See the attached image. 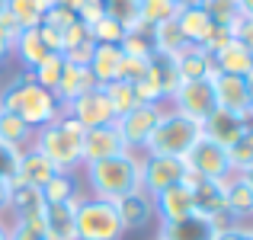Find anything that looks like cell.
I'll return each mask as SVG.
<instances>
[{"instance_id": "35", "label": "cell", "mask_w": 253, "mask_h": 240, "mask_svg": "<svg viewBox=\"0 0 253 240\" xmlns=\"http://www.w3.org/2000/svg\"><path fill=\"white\" fill-rule=\"evenodd\" d=\"M228 160H231V170L234 173H244L253 166V125H247L241 131V138L228 148Z\"/></svg>"}, {"instance_id": "36", "label": "cell", "mask_w": 253, "mask_h": 240, "mask_svg": "<svg viewBox=\"0 0 253 240\" xmlns=\"http://www.w3.org/2000/svg\"><path fill=\"white\" fill-rule=\"evenodd\" d=\"M125 36H128V29H125L119 19H112V16H99L96 23L90 26V39L96 45H122Z\"/></svg>"}, {"instance_id": "40", "label": "cell", "mask_w": 253, "mask_h": 240, "mask_svg": "<svg viewBox=\"0 0 253 240\" xmlns=\"http://www.w3.org/2000/svg\"><path fill=\"white\" fill-rule=\"evenodd\" d=\"M10 240H48L42 218H16L10 224Z\"/></svg>"}, {"instance_id": "15", "label": "cell", "mask_w": 253, "mask_h": 240, "mask_svg": "<svg viewBox=\"0 0 253 240\" xmlns=\"http://www.w3.org/2000/svg\"><path fill=\"white\" fill-rule=\"evenodd\" d=\"M122 151H125V144H122V138H119L116 125H99V128H86L84 131V141H81L84 163L116 157V154H122Z\"/></svg>"}, {"instance_id": "32", "label": "cell", "mask_w": 253, "mask_h": 240, "mask_svg": "<svg viewBox=\"0 0 253 240\" xmlns=\"http://www.w3.org/2000/svg\"><path fill=\"white\" fill-rule=\"evenodd\" d=\"M32 135H36V131H32L19 116H13V112H0V141H6V144H13V148L23 151V148L32 144Z\"/></svg>"}, {"instance_id": "9", "label": "cell", "mask_w": 253, "mask_h": 240, "mask_svg": "<svg viewBox=\"0 0 253 240\" xmlns=\"http://www.w3.org/2000/svg\"><path fill=\"white\" fill-rule=\"evenodd\" d=\"M189 176V166L183 157H148L141 154V192L151 199L164 192L167 186H176Z\"/></svg>"}, {"instance_id": "4", "label": "cell", "mask_w": 253, "mask_h": 240, "mask_svg": "<svg viewBox=\"0 0 253 240\" xmlns=\"http://www.w3.org/2000/svg\"><path fill=\"white\" fill-rule=\"evenodd\" d=\"M202 138V125L192 119L179 116V112L164 109L161 122H157L154 135H151L144 154L148 157H186L192 151V144Z\"/></svg>"}, {"instance_id": "23", "label": "cell", "mask_w": 253, "mask_h": 240, "mask_svg": "<svg viewBox=\"0 0 253 240\" xmlns=\"http://www.w3.org/2000/svg\"><path fill=\"white\" fill-rule=\"evenodd\" d=\"M148 74H151V80L157 83L164 103H170L173 93L183 86V77H179V68H176V58H170V55H157V51H154V55H151Z\"/></svg>"}, {"instance_id": "18", "label": "cell", "mask_w": 253, "mask_h": 240, "mask_svg": "<svg viewBox=\"0 0 253 240\" xmlns=\"http://www.w3.org/2000/svg\"><path fill=\"white\" fill-rule=\"evenodd\" d=\"M116 211H119V221H122V231H141L154 218V199L141 189L128 192L125 199L116 202Z\"/></svg>"}, {"instance_id": "2", "label": "cell", "mask_w": 253, "mask_h": 240, "mask_svg": "<svg viewBox=\"0 0 253 240\" xmlns=\"http://www.w3.org/2000/svg\"><path fill=\"white\" fill-rule=\"evenodd\" d=\"M84 166H86V183H90L96 199L119 202L128 192L141 189V154L122 151L116 157L93 160V163H84Z\"/></svg>"}, {"instance_id": "25", "label": "cell", "mask_w": 253, "mask_h": 240, "mask_svg": "<svg viewBox=\"0 0 253 240\" xmlns=\"http://www.w3.org/2000/svg\"><path fill=\"white\" fill-rule=\"evenodd\" d=\"M16 218H42L45 211V199H42V189H36V186L29 183H13V192H10V208Z\"/></svg>"}, {"instance_id": "24", "label": "cell", "mask_w": 253, "mask_h": 240, "mask_svg": "<svg viewBox=\"0 0 253 240\" xmlns=\"http://www.w3.org/2000/svg\"><path fill=\"white\" fill-rule=\"evenodd\" d=\"M176 68L183 80H209L215 74V58L202 45H189L183 55H176Z\"/></svg>"}, {"instance_id": "42", "label": "cell", "mask_w": 253, "mask_h": 240, "mask_svg": "<svg viewBox=\"0 0 253 240\" xmlns=\"http://www.w3.org/2000/svg\"><path fill=\"white\" fill-rule=\"evenodd\" d=\"M148 68H151V58H131V55H122V74H119V80L138 83L141 77H148Z\"/></svg>"}, {"instance_id": "50", "label": "cell", "mask_w": 253, "mask_h": 240, "mask_svg": "<svg viewBox=\"0 0 253 240\" xmlns=\"http://www.w3.org/2000/svg\"><path fill=\"white\" fill-rule=\"evenodd\" d=\"M0 240H10V224L0 218Z\"/></svg>"}, {"instance_id": "54", "label": "cell", "mask_w": 253, "mask_h": 240, "mask_svg": "<svg viewBox=\"0 0 253 240\" xmlns=\"http://www.w3.org/2000/svg\"><path fill=\"white\" fill-rule=\"evenodd\" d=\"M247 86H250V93H253V68H250V74H247Z\"/></svg>"}, {"instance_id": "14", "label": "cell", "mask_w": 253, "mask_h": 240, "mask_svg": "<svg viewBox=\"0 0 253 240\" xmlns=\"http://www.w3.org/2000/svg\"><path fill=\"white\" fill-rule=\"evenodd\" d=\"M247 125H253V119L241 116V112H228V109L218 106V109L202 122V135L211 138V141H218L221 148H231V144L241 138V131L247 128Z\"/></svg>"}, {"instance_id": "55", "label": "cell", "mask_w": 253, "mask_h": 240, "mask_svg": "<svg viewBox=\"0 0 253 240\" xmlns=\"http://www.w3.org/2000/svg\"><path fill=\"white\" fill-rule=\"evenodd\" d=\"M250 106H253V93H250Z\"/></svg>"}, {"instance_id": "1", "label": "cell", "mask_w": 253, "mask_h": 240, "mask_svg": "<svg viewBox=\"0 0 253 240\" xmlns=\"http://www.w3.org/2000/svg\"><path fill=\"white\" fill-rule=\"evenodd\" d=\"M0 112H13L19 116L32 131L51 125L58 116H61V103L55 99V93L39 86L29 74H19L13 77L10 83L0 90Z\"/></svg>"}, {"instance_id": "10", "label": "cell", "mask_w": 253, "mask_h": 240, "mask_svg": "<svg viewBox=\"0 0 253 240\" xmlns=\"http://www.w3.org/2000/svg\"><path fill=\"white\" fill-rule=\"evenodd\" d=\"M68 116H74L84 128H99V125H116V112H112L109 99H106L103 86H93V90L81 93L74 103L68 106Z\"/></svg>"}, {"instance_id": "27", "label": "cell", "mask_w": 253, "mask_h": 240, "mask_svg": "<svg viewBox=\"0 0 253 240\" xmlns=\"http://www.w3.org/2000/svg\"><path fill=\"white\" fill-rule=\"evenodd\" d=\"M13 55L23 61V68H26V71H32L36 64H42L45 58L51 55V51L45 48L42 36H39V26H36V29H23V32H19L16 42H13Z\"/></svg>"}, {"instance_id": "8", "label": "cell", "mask_w": 253, "mask_h": 240, "mask_svg": "<svg viewBox=\"0 0 253 240\" xmlns=\"http://www.w3.org/2000/svg\"><path fill=\"white\" fill-rule=\"evenodd\" d=\"M170 103H173V112H179V116L192 119V122H199V125L218 109L211 80H183V86L173 93Z\"/></svg>"}, {"instance_id": "11", "label": "cell", "mask_w": 253, "mask_h": 240, "mask_svg": "<svg viewBox=\"0 0 253 240\" xmlns=\"http://www.w3.org/2000/svg\"><path fill=\"white\" fill-rule=\"evenodd\" d=\"M192 215L228 224V202H224V179H196L192 176Z\"/></svg>"}, {"instance_id": "48", "label": "cell", "mask_w": 253, "mask_h": 240, "mask_svg": "<svg viewBox=\"0 0 253 240\" xmlns=\"http://www.w3.org/2000/svg\"><path fill=\"white\" fill-rule=\"evenodd\" d=\"M234 3H237V13H241V16L253 19V0H234Z\"/></svg>"}, {"instance_id": "6", "label": "cell", "mask_w": 253, "mask_h": 240, "mask_svg": "<svg viewBox=\"0 0 253 240\" xmlns=\"http://www.w3.org/2000/svg\"><path fill=\"white\" fill-rule=\"evenodd\" d=\"M161 116H164V106H151V103H138L131 112L119 116L116 119V131H119V138H122L125 151L144 154V148H148V141H151V135H154Z\"/></svg>"}, {"instance_id": "17", "label": "cell", "mask_w": 253, "mask_h": 240, "mask_svg": "<svg viewBox=\"0 0 253 240\" xmlns=\"http://www.w3.org/2000/svg\"><path fill=\"white\" fill-rule=\"evenodd\" d=\"M218 228H221V224L211 221V218L189 215V218H183V221L161 224V234H157V240H215Z\"/></svg>"}, {"instance_id": "38", "label": "cell", "mask_w": 253, "mask_h": 240, "mask_svg": "<svg viewBox=\"0 0 253 240\" xmlns=\"http://www.w3.org/2000/svg\"><path fill=\"white\" fill-rule=\"evenodd\" d=\"M61 71H64V58H61V55H48L42 64H36V68L26 71V74L36 80L39 86H45V90H55L58 80H61Z\"/></svg>"}, {"instance_id": "33", "label": "cell", "mask_w": 253, "mask_h": 240, "mask_svg": "<svg viewBox=\"0 0 253 240\" xmlns=\"http://www.w3.org/2000/svg\"><path fill=\"white\" fill-rule=\"evenodd\" d=\"M103 93H106V99H109V106H112V112H116V119L125 116V112H131V109L138 106L135 83H128V80H112V83L103 86Z\"/></svg>"}, {"instance_id": "3", "label": "cell", "mask_w": 253, "mask_h": 240, "mask_svg": "<svg viewBox=\"0 0 253 240\" xmlns=\"http://www.w3.org/2000/svg\"><path fill=\"white\" fill-rule=\"evenodd\" d=\"M84 131L86 128L77 122L74 116L61 112L51 125L36 128V135H32V148H36L39 154L48 157L61 173H74L77 166H84V157H81Z\"/></svg>"}, {"instance_id": "21", "label": "cell", "mask_w": 253, "mask_h": 240, "mask_svg": "<svg viewBox=\"0 0 253 240\" xmlns=\"http://www.w3.org/2000/svg\"><path fill=\"white\" fill-rule=\"evenodd\" d=\"M86 68H90V74L99 86L119 80V74H122V45H96Z\"/></svg>"}, {"instance_id": "52", "label": "cell", "mask_w": 253, "mask_h": 240, "mask_svg": "<svg viewBox=\"0 0 253 240\" xmlns=\"http://www.w3.org/2000/svg\"><path fill=\"white\" fill-rule=\"evenodd\" d=\"M6 13H10V0H0V19H3Z\"/></svg>"}, {"instance_id": "30", "label": "cell", "mask_w": 253, "mask_h": 240, "mask_svg": "<svg viewBox=\"0 0 253 240\" xmlns=\"http://www.w3.org/2000/svg\"><path fill=\"white\" fill-rule=\"evenodd\" d=\"M42 199H45V205H61V202H74V199H81V189H77L74 173H61V170H58L55 176L42 186Z\"/></svg>"}, {"instance_id": "39", "label": "cell", "mask_w": 253, "mask_h": 240, "mask_svg": "<svg viewBox=\"0 0 253 240\" xmlns=\"http://www.w3.org/2000/svg\"><path fill=\"white\" fill-rule=\"evenodd\" d=\"M202 10L209 13L211 23H215V26H224V29H231V26H234V19L241 16L234 0H205Z\"/></svg>"}, {"instance_id": "13", "label": "cell", "mask_w": 253, "mask_h": 240, "mask_svg": "<svg viewBox=\"0 0 253 240\" xmlns=\"http://www.w3.org/2000/svg\"><path fill=\"white\" fill-rule=\"evenodd\" d=\"M209 80H211V86H215V99H218V106H221V109L241 112V116L253 119L247 77H234V74H221V71H215Z\"/></svg>"}, {"instance_id": "47", "label": "cell", "mask_w": 253, "mask_h": 240, "mask_svg": "<svg viewBox=\"0 0 253 240\" xmlns=\"http://www.w3.org/2000/svg\"><path fill=\"white\" fill-rule=\"evenodd\" d=\"M10 192H13V183L0 176V211H6V208H10Z\"/></svg>"}, {"instance_id": "53", "label": "cell", "mask_w": 253, "mask_h": 240, "mask_svg": "<svg viewBox=\"0 0 253 240\" xmlns=\"http://www.w3.org/2000/svg\"><path fill=\"white\" fill-rule=\"evenodd\" d=\"M241 176H244V179H247V186H250V189H253V166H250V170H244V173H241Z\"/></svg>"}, {"instance_id": "19", "label": "cell", "mask_w": 253, "mask_h": 240, "mask_svg": "<svg viewBox=\"0 0 253 240\" xmlns=\"http://www.w3.org/2000/svg\"><path fill=\"white\" fill-rule=\"evenodd\" d=\"M74 202H61V205H45L42 211V224L48 240H77V224H74Z\"/></svg>"}, {"instance_id": "29", "label": "cell", "mask_w": 253, "mask_h": 240, "mask_svg": "<svg viewBox=\"0 0 253 240\" xmlns=\"http://www.w3.org/2000/svg\"><path fill=\"white\" fill-rule=\"evenodd\" d=\"M151 48H154L157 55L176 58V55H183V51L189 48V42L183 39L176 19H170V23H161V26H154V29H151Z\"/></svg>"}, {"instance_id": "7", "label": "cell", "mask_w": 253, "mask_h": 240, "mask_svg": "<svg viewBox=\"0 0 253 240\" xmlns=\"http://www.w3.org/2000/svg\"><path fill=\"white\" fill-rule=\"evenodd\" d=\"M183 160H186V166H189V173L196 179H228V176H234L231 160H228V148H221L218 141H211V138H205V135L192 144V151Z\"/></svg>"}, {"instance_id": "41", "label": "cell", "mask_w": 253, "mask_h": 240, "mask_svg": "<svg viewBox=\"0 0 253 240\" xmlns=\"http://www.w3.org/2000/svg\"><path fill=\"white\" fill-rule=\"evenodd\" d=\"M19 157H23V151H19V148L0 141V176L10 179V183H16V179H19Z\"/></svg>"}, {"instance_id": "37", "label": "cell", "mask_w": 253, "mask_h": 240, "mask_svg": "<svg viewBox=\"0 0 253 240\" xmlns=\"http://www.w3.org/2000/svg\"><path fill=\"white\" fill-rule=\"evenodd\" d=\"M6 16H10L19 29H36L45 13H42V6H39V0H10V13H6Z\"/></svg>"}, {"instance_id": "12", "label": "cell", "mask_w": 253, "mask_h": 240, "mask_svg": "<svg viewBox=\"0 0 253 240\" xmlns=\"http://www.w3.org/2000/svg\"><path fill=\"white\" fill-rule=\"evenodd\" d=\"M154 215L161 218V224L183 221L192 215V173L176 186H167L164 192L154 196Z\"/></svg>"}, {"instance_id": "45", "label": "cell", "mask_w": 253, "mask_h": 240, "mask_svg": "<svg viewBox=\"0 0 253 240\" xmlns=\"http://www.w3.org/2000/svg\"><path fill=\"white\" fill-rule=\"evenodd\" d=\"M231 36H234L237 42H244V45H247V48L253 51V19L237 16V19H234V26H231Z\"/></svg>"}, {"instance_id": "43", "label": "cell", "mask_w": 253, "mask_h": 240, "mask_svg": "<svg viewBox=\"0 0 253 240\" xmlns=\"http://www.w3.org/2000/svg\"><path fill=\"white\" fill-rule=\"evenodd\" d=\"M19 32H23V29H19V26L13 23L10 16H3V19H0V64H3L6 58L13 55V42H16V36H19Z\"/></svg>"}, {"instance_id": "34", "label": "cell", "mask_w": 253, "mask_h": 240, "mask_svg": "<svg viewBox=\"0 0 253 240\" xmlns=\"http://www.w3.org/2000/svg\"><path fill=\"white\" fill-rule=\"evenodd\" d=\"M99 3H103V13H106V16L119 19V23H122L128 32L144 29L141 19H138V0H99Z\"/></svg>"}, {"instance_id": "28", "label": "cell", "mask_w": 253, "mask_h": 240, "mask_svg": "<svg viewBox=\"0 0 253 240\" xmlns=\"http://www.w3.org/2000/svg\"><path fill=\"white\" fill-rule=\"evenodd\" d=\"M176 26H179V32H183V39L189 45H205V39L215 29V23L209 19V13H205L202 6H196V10H179Z\"/></svg>"}, {"instance_id": "20", "label": "cell", "mask_w": 253, "mask_h": 240, "mask_svg": "<svg viewBox=\"0 0 253 240\" xmlns=\"http://www.w3.org/2000/svg\"><path fill=\"white\" fill-rule=\"evenodd\" d=\"M211 58H215V71H221V74L247 77L250 68H253V51L244 42H237V39H231L228 45H221Z\"/></svg>"}, {"instance_id": "22", "label": "cell", "mask_w": 253, "mask_h": 240, "mask_svg": "<svg viewBox=\"0 0 253 240\" xmlns=\"http://www.w3.org/2000/svg\"><path fill=\"white\" fill-rule=\"evenodd\" d=\"M55 173H58V166L45 154H39L32 144L23 148V157H19V183H29V186H36V189H42Z\"/></svg>"}, {"instance_id": "44", "label": "cell", "mask_w": 253, "mask_h": 240, "mask_svg": "<svg viewBox=\"0 0 253 240\" xmlns=\"http://www.w3.org/2000/svg\"><path fill=\"white\" fill-rule=\"evenodd\" d=\"M90 39V26L86 23H81V19H74V23L68 26V29L61 32V55L68 48H74V45H81V42H86Z\"/></svg>"}, {"instance_id": "26", "label": "cell", "mask_w": 253, "mask_h": 240, "mask_svg": "<svg viewBox=\"0 0 253 240\" xmlns=\"http://www.w3.org/2000/svg\"><path fill=\"white\" fill-rule=\"evenodd\" d=\"M224 202H228V215L237 218V221L253 215V189L247 186V179L241 173L224 179Z\"/></svg>"}, {"instance_id": "46", "label": "cell", "mask_w": 253, "mask_h": 240, "mask_svg": "<svg viewBox=\"0 0 253 240\" xmlns=\"http://www.w3.org/2000/svg\"><path fill=\"white\" fill-rule=\"evenodd\" d=\"M215 240H241V221L221 224V228H218V234H215Z\"/></svg>"}, {"instance_id": "49", "label": "cell", "mask_w": 253, "mask_h": 240, "mask_svg": "<svg viewBox=\"0 0 253 240\" xmlns=\"http://www.w3.org/2000/svg\"><path fill=\"white\" fill-rule=\"evenodd\" d=\"M173 3H176L179 10H196V6H202L205 0H173Z\"/></svg>"}, {"instance_id": "5", "label": "cell", "mask_w": 253, "mask_h": 240, "mask_svg": "<svg viewBox=\"0 0 253 240\" xmlns=\"http://www.w3.org/2000/svg\"><path fill=\"white\" fill-rule=\"evenodd\" d=\"M77 240H122V221H119L116 202L96 196H81L74 208Z\"/></svg>"}, {"instance_id": "51", "label": "cell", "mask_w": 253, "mask_h": 240, "mask_svg": "<svg viewBox=\"0 0 253 240\" xmlns=\"http://www.w3.org/2000/svg\"><path fill=\"white\" fill-rule=\"evenodd\" d=\"M241 240H253V228H247V224H241Z\"/></svg>"}, {"instance_id": "31", "label": "cell", "mask_w": 253, "mask_h": 240, "mask_svg": "<svg viewBox=\"0 0 253 240\" xmlns=\"http://www.w3.org/2000/svg\"><path fill=\"white\" fill-rule=\"evenodd\" d=\"M176 16H179V6L173 0H138V19H141L144 29H154V26L170 23Z\"/></svg>"}, {"instance_id": "16", "label": "cell", "mask_w": 253, "mask_h": 240, "mask_svg": "<svg viewBox=\"0 0 253 240\" xmlns=\"http://www.w3.org/2000/svg\"><path fill=\"white\" fill-rule=\"evenodd\" d=\"M93 86H99V83L93 80V74H90V68H86V64H68V61H64L61 80H58V86L51 93H55V99L61 103V109H68V106L74 103L81 93L93 90Z\"/></svg>"}]
</instances>
